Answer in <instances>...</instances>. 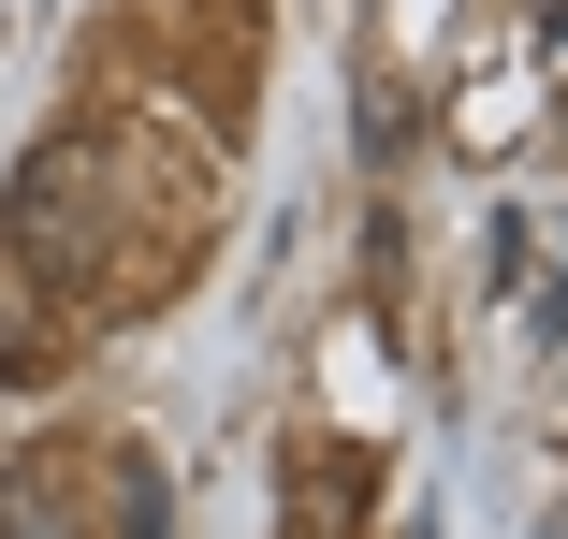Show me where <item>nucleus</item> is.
I'll return each instance as SVG.
<instances>
[{"mask_svg":"<svg viewBox=\"0 0 568 539\" xmlns=\"http://www.w3.org/2000/svg\"><path fill=\"white\" fill-rule=\"evenodd\" d=\"M0 539H102V510H88V481L59 452H16L0 467Z\"/></svg>","mask_w":568,"mask_h":539,"instance_id":"obj_2","label":"nucleus"},{"mask_svg":"<svg viewBox=\"0 0 568 539\" xmlns=\"http://www.w3.org/2000/svg\"><path fill=\"white\" fill-rule=\"evenodd\" d=\"M102 190H118V175H102L88 132H44V146L16 161V220H0V234H16V263H30L44 292H88V277H102Z\"/></svg>","mask_w":568,"mask_h":539,"instance_id":"obj_1","label":"nucleus"},{"mask_svg":"<svg viewBox=\"0 0 568 539\" xmlns=\"http://www.w3.org/2000/svg\"><path fill=\"white\" fill-rule=\"evenodd\" d=\"M118 539H161V481H146V452H118Z\"/></svg>","mask_w":568,"mask_h":539,"instance_id":"obj_3","label":"nucleus"}]
</instances>
